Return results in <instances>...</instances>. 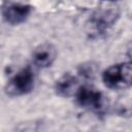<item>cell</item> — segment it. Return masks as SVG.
<instances>
[{
    "mask_svg": "<svg viewBox=\"0 0 132 132\" xmlns=\"http://www.w3.org/2000/svg\"><path fill=\"white\" fill-rule=\"evenodd\" d=\"M120 18V7L116 2H102L91 14L87 23L88 34L98 37L106 33Z\"/></svg>",
    "mask_w": 132,
    "mask_h": 132,
    "instance_id": "obj_1",
    "label": "cell"
},
{
    "mask_svg": "<svg viewBox=\"0 0 132 132\" xmlns=\"http://www.w3.org/2000/svg\"><path fill=\"white\" fill-rule=\"evenodd\" d=\"M132 67L130 62L118 63L106 68L102 73L104 85L112 90H124L131 86Z\"/></svg>",
    "mask_w": 132,
    "mask_h": 132,
    "instance_id": "obj_2",
    "label": "cell"
},
{
    "mask_svg": "<svg viewBox=\"0 0 132 132\" xmlns=\"http://www.w3.org/2000/svg\"><path fill=\"white\" fill-rule=\"evenodd\" d=\"M92 70L81 69L77 72H68L63 74L55 84V91L59 96L69 97L74 96L76 91L84 84L80 82V78L91 76Z\"/></svg>",
    "mask_w": 132,
    "mask_h": 132,
    "instance_id": "obj_3",
    "label": "cell"
},
{
    "mask_svg": "<svg viewBox=\"0 0 132 132\" xmlns=\"http://www.w3.org/2000/svg\"><path fill=\"white\" fill-rule=\"evenodd\" d=\"M34 87V73L30 67L21 69L7 82L5 91L10 96H22L31 92Z\"/></svg>",
    "mask_w": 132,
    "mask_h": 132,
    "instance_id": "obj_4",
    "label": "cell"
},
{
    "mask_svg": "<svg viewBox=\"0 0 132 132\" xmlns=\"http://www.w3.org/2000/svg\"><path fill=\"white\" fill-rule=\"evenodd\" d=\"M76 103L84 108L93 110V111H99L103 107L104 98L100 91L95 89L92 86L84 84L79 87V89L74 94Z\"/></svg>",
    "mask_w": 132,
    "mask_h": 132,
    "instance_id": "obj_5",
    "label": "cell"
},
{
    "mask_svg": "<svg viewBox=\"0 0 132 132\" xmlns=\"http://www.w3.org/2000/svg\"><path fill=\"white\" fill-rule=\"evenodd\" d=\"M31 12V6L24 3H9L3 7L2 15L5 22L19 25L27 20Z\"/></svg>",
    "mask_w": 132,
    "mask_h": 132,
    "instance_id": "obj_6",
    "label": "cell"
},
{
    "mask_svg": "<svg viewBox=\"0 0 132 132\" xmlns=\"http://www.w3.org/2000/svg\"><path fill=\"white\" fill-rule=\"evenodd\" d=\"M57 57L56 47L48 42H44L39 44L32 54V60L35 66L39 68H46L50 67Z\"/></svg>",
    "mask_w": 132,
    "mask_h": 132,
    "instance_id": "obj_7",
    "label": "cell"
}]
</instances>
